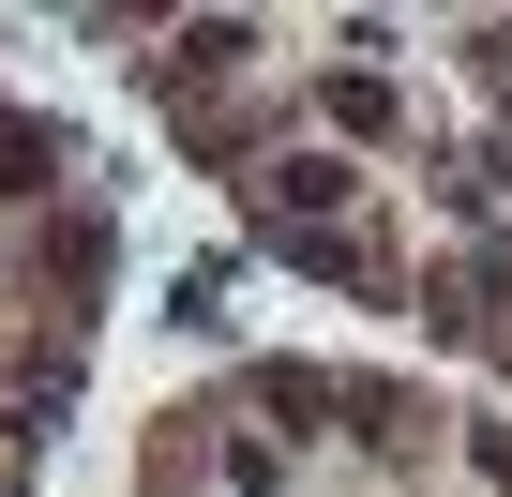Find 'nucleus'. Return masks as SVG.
Segmentation results:
<instances>
[{
  "instance_id": "2",
  "label": "nucleus",
  "mask_w": 512,
  "mask_h": 497,
  "mask_svg": "<svg viewBox=\"0 0 512 497\" xmlns=\"http://www.w3.org/2000/svg\"><path fill=\"white\" fill-rule=\"evenodd\" d=\"M46 166H61V151H46V121H0V196H31Z\"/></svg>"
},
{
  "instance_id": "1",
  "label": "nucleus",
  "mask_w": 512,
  "mask_h": 497,
  "mask_svg": "<svg viewBox=\"0 0 512 497\" xmlns=\"http://www.w3.org/2000/svg\"><path fill=\"white\" fill-rule=\"evenodd\" d=\"M256 196H272V211L302 226V211H332V196H347V166H272V181H256Z\"/></svg>"
}]
</instances>
